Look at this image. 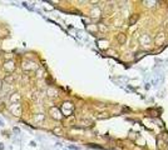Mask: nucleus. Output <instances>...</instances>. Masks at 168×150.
<instances>
[{"mask_svg":"<svg viewBox=\"0 0 168 150\" xmlns=\"http://www.w3.org/2000/svg\"><path fill=\"white\" fill-rule=\"evenodd\" d=\"M3 69L6 71V73H13L15 70V63L13 60H6V61H4V65H3Z\"/></svg>","mask_w":168,"mask_h":150,"instance_id":"1","label":"nucleus"},{"mask_svg":"<svg viewBox=\"0 0 168 150\" xmlns=\"http://www.w3.org/2000/svg\"><path fill=\"white\" fill-rule=\"evenodd\" d=\"M23 70L25 71H32V70H35L36 69V64L33 63V61H29V60H25L23 61Z\"/></svg>","mask_w":168,"mask_h":150,"instance_id":"2","label":"nucleus"},{"mask_svg":"<svg viewBox=\"0 0 168 150\" xmlns=\"http://www.w3.org/2000/svg\"><path fill=\"white\" fill-rule=\"evenodd\" d=\"M10 111L11 114L15 116H20L21 115V106L20 104H11L10 105Z\"/></svg>","mask_w":168,"mask_h":150,"instance_id":"3","label":"nucleus"},{"mask_svg":"<svg viewBox=\"0 0 168 150\" xmlns=\"http://www.w3.org/2000/svg\"><path fill=\"white\" fill-rule=\"evenodd\" d=\"M20 99H21V96H20V94H19V93L11 94L10 97H9L10 104H20Z\"/></svg>","mask_w":168,"mask_h":150,"instance_id":"4","label":"nucleus"},{"mask_svg":"<svg viewBox=\"0 0 168 150\" xmlns=\"http://www.w3.org/2000/svg\"><path fill=\"white\" fill-rule=\"evenodd\" d=\"M3 82H6V84H13L14 82V75H6L5 78H4V80H3Z\"/></svg>","mask_w":168,"mask_h":150,"instance_id":"5","label":"nucleus"},{"mask_svg":"<svg viewBox=\"0 0 168 150\" xmlns=\"http://www.w3.org/2000/svg\"><path fill=\"white\" fill-rule=\"evenodd\" d=\"M43 119H44L43 114H38V116H35V120H36V121H39V120H43Z\"/></svg>","mask_w":168,"mask_h":150,"instance_id":"6","label":"nucleus"},{"mask_svg":"<svg viewBox=\"0 0 168 150\" xmlns=\"http://www.w3.org/2000/svg\"><path fill=\"white\" fill-rule=\"evenodd\" d=\"M1 89H3V80L0 79V91H1Z\"/></svg>","mask_w":168,"mask_h":150,"instance_id":"7","label":"nucleus"},{"mask_svg":"<svg viewBox=\"0 0 168 150\" xmlns=\"http://www.w3.org/2000/svg\"><path fill=\"white\" fill-rule=\"evenodd\" d=\"M0 104H1V99H0Z\"/></svg>","mask_w":168,"mask_h":150,"instance_id":"8","label":"nucleus"}]
</instances>
